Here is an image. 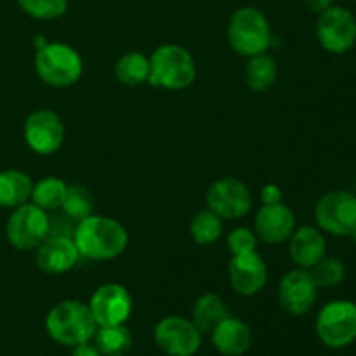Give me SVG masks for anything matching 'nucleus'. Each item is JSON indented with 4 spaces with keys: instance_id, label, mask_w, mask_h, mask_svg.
<instances>
[{
    "instance_id": "16",
    "label": "nucleus",
    "mask_w": 356,
    "mask_h": 356,
    "mask_svg": "<svg viewBox=\"0 0 356 356\" xmlns=\"http://www.w3.org/2000/svg\"><path fill=\"white\" fill-rule=\"evenodd\" d=\"M296 229V214L284 202L263 205L254 219V233L257 238L270 245L284 243Z\"/></svg>"
},
{
    "instance_id": "7",
    "label": "nucleus",
    "mask_w": 356,
    "mask_h": 356,
    "mask_svg": "<svg viewBox=\"0 0 356 356\" xmlns=\"http://www.w3.org/2000/svg\"><path fill=\"white\" fill-rule=\"evenodd\" d=\"M51 218L31 202L13 209L6 225L7 242L16 250H35L49 236Z\"/></svg>"
},
{
    "instance_id": "26",
    "label": "nucleus",
    "mask_w": 356,
    "mask_h": 356,
    "mask_svg": "<svg viewBox=\"0 0 356 356\" xmlns=\"http://www.w3.org/2000/svg\"><path fill=\"white\" fill-rule=\"evenodd\" d=\"M222 235V218L211 209H202L190 222V236L198 245H211Z\"/></svg>"
},
{
    "instance_id": "29",
    "label": "nucleus",
    "mask_w": 356,
    "mask_h": 356,
    "mask_svg": "<svg viewBox=\"0 0 356 356\" xmlns=\"http://www.w3.org/2000/svg\"><path fill=\"white\" fill-rule=\"evenodd\" d=\"M24 14L40 21L58 19L68 10V0H16Z\"/></svg>"
},
{
    "instance_id": "12",
    "label": "nucleus",
    "mask_w": 356,
    "mask_h": 356,
    "mask_svg": "<svg viewBox=\"0 0 356 356\" xmlns=\"http://www.w3.org/2000/svg\"><path fill=\"white\" fill-rule=\"evenodd\" d=\"M205 202L222 219H240L252 209L249 186L235 177H222L209 186Z\"/></svg>"
},
{
    "instance_id": "25",
    "label": "nucleus",
    "mask_w": 356,
    "mask_h": 356,
    "mask_svg": "<svg viewBox=\"0 0 356 356\" xmlns=\"http://www.w3.org/2000/svg\"><path fill=\"white\" fill-rule=\"evenodd\" d=\"M66 190H68V184H66L61 177H42V179L37 181V183L33 184V188H31L30 202L37 205V207L44 209L45 212H54L58 211V209H61Z\"/></svg>"
},
{
    "instance_id": "15",
    "label": "nucleus",
    "mask_w": 356,
    "mask_h": 356,
    "mask_svg": "<svg viewBox=\"0 0 356 356\" xmlns=\"http://www.w3.org/2000/svg\"><path fill=\"white\" fill-rule=\"evenodd\" d=\"M229 284L233 291L240 296H256L264 289L268 282V266L263 256L257 250L247 254L232 256L228 266Z\"/></svg>"
},
{
    "instance_id": "28",
    "label": "nucleus",
    "mask_w": 356,
    "mask_h": 356,
    "mask_svg": "<svg viewBox=\"0 0 356 356\" xmlns=\"http://www.w3.org/2000/svg\"><path fill=\"white\" fill-rule=\"evenodd\" d=\"M309 273L318 289H334L343 284L344 277H346V268L337 257L325 256L309 270Z\"/></svg>"
},
{
    "instance_id": "35",
    "label": "nucleus",
    "mask_w": 356,
    "mask_h": 356,
    "mask_svg": "<svg viewBox=\"0 0 356 356\" xmlns=\"http://www.w3.org/2000/svg\"><path fill=\"white\" fill-rule=\"evenodd\" d=\"M355 197H356V193H355Z\"/></svg>"
},
{
    "instance_id": "30",
    "label": "nucleus",
    "mask_w": 356,
    "mask_h": 356,
    "mask_svg": "<svg viewBox=\"0 0 356 356\" xmlns=\"http://www.w3.org/2000/svg\"><path fill=\"white\" fill-rule=\"evenodd\" d=\"M257 242H259V238L256 236V233L250 228H245V226H238V228L232 229L228 238H226V245H228L232 256L254 252L257 249Z\"/></svg>"
},
{
    "instance_id": "21",
    "label": "nucleus",
    "mask_w": 356,
    "mask_h": 356,
    "mask_svg": "<svg viewBox=\"0 0 356 356\" xmlns=\"http://www.w3.org/2000/svg\"><path fill=\"white\" fill-rule=\"evenodd\" d=\"M228 316V306L222 301V298H219L214 292H207V294L200 296L195 302L193 313H191V320L200 329L202 334L212 332Z\"/></svg>"
},
{
    "instance_id": "31",
    "label": "nucleus",
    "mask_w": 356,
    "mask_h": 356,
    "mask_svg": "<svg viewBox=\"0 0 356 356\" xmlns=\"http://www.w3.org/2000/svg\"><path fill=\"white\" fill-rule=\"evenodd\" d=\"M261 202L263 205H275L282 202V190L277 184L270 183L261 188Z\"/></svg>"
},
{
    "instance_id": "1",
    "label": "nucleus",
    "mask_w": 356,
    "mask_h": 356,
    "mask_svg": "<svg viewBox=\"0 0 356 356\" xmlns=\"http://www.w3.org/2000/svg\"><path fill=\"white\" fill-rule=\"evenodd\" d=\"M73 242L80 257L90 261H111L125 252L129 233L117 219L92 214L76 222Z\"/></svg>"
},
{
    "instance_id": "9",
    "label": "nucleus",
    "mask_w": 356,
    "mask_h": 356,
    "mask_svg": "<svg viewBox=\"0 0 356 356\" xmlns=\"http://www.w3.org/2000/svg\"><path fill=\"white\" fill-rule=\"evenodd\" d=\"M316 38L330 54H344L356 44V17L346 7L332 6L318 14Z\"/></svg>"
},
{
    "instance_id": "33",
    "label": "nucleus",
    "mask_w": 356,
    "mask_h": 356,
    "mask_svg": "<svg viewBox=\"0 0 356 356\" xmlns=\"http://www.w3.org/2000/svg\"><path fill=\"white\" fill-rule=\"evenodd\" d=\"M305 3L308 6L309 10L320 14L323 10H327L329 7L334 6V0H305Z\"/></svg>"
},
{
    "instance_id": "6",
    "label": "nucleus",
    "mask_w": 356,
    "mask_h": 356,
    "mask_svg": "<svg viewBox=\"0 0 356 356\" xmlns=\"http://www.w3.org/2000/svg\"><path fill=\"white\" fill-rule=\"evenodd\" d=\"M315 330L318 339L332 350H343L356 341V305L346 299L330 301L320 309Z\"/></svg>"
},
{
    "instance_id": "11",
    "label": "nucleus",
    "mask_w": 356,
    "mask_h": 356,
    "mask_svg": "<svg viewBox=\"0 0 356 356\" xmlns=\"http://www.w3.org/2000/svg\"><path fill=\"white\" fill-rule=\"evenodd\" d=\"M24 143L33 153L42 156L52 155L65 143L66 129L61 117L52 110H35L24 122Z\"/></svg>"
},
{
    "instance_id": "3",
    "label": "nucleus",
    "mask_w": 356,
    "mask_h": 356,
    "mask_svg": "<svg viewBox=\"0 0 356 356\" xmlns=\"http://www.w3.org/2000/svg\"><path fill=\"white\" fill-rule=\"evenodd\" d=\"M197 79V65L186 47L163 44L149 56V79L153 87L167 90H184Z\"/></svg>"
},
{
    "instance_id": "2",
    "label": "nucleus",
    "mask_w": 356,
    "mask_h": 356,
    "mask_svg": "<svg viewBox=\"0 0 356 356\" xmlns=\"http://www.w3.org/2000/svg\"><path fill=\"white\" fill-rule=\"evenodd\" d=\"M45 330L58 344L75 348L92 341L97 323L89 305L76 299H65L49 309L45 316Z\"/></svg>"
},
{
    "instance_id": "5",
    "label": "nucleus",
    "mask_w": 356,
    "mask_h": 356,
    "mask_svg": "<svg viewBox=\"0 0 356 356\" xmlns=\"http://www.w3.org/2000/svg\"><path fill=\"white\" fill-rule=\"evenodd\" d=\"M35 72L51 87H70L82 76L83 61L80 52L65 42H47L35 52Z\"/></svg>"
},
{
    "instance_id": "24",
    "label": "nucleus",
    "mask_w": 356,
    "mask_h": 356,
    "mask_svg": "<svg viewBox=\"0 0 356 356\" xmlns=\"http://www.w3.org/2000/svg\"><path fill=\"white\" fill-rule=\"evenodd\" d=\"M278 76V65L273 56L257 54L249 58L245 66V83L254 92H264L270 89Z\"/></svg>"
},
{
    "instance_id": "22",
    "label": "nucleus",
    "mask_w": 356,
    "mask_h": 356,
    "mask_svg": "<svg viewBox=\"0 0 356 356\" xmlns=\"http://www.w3.org/2000/svg\"><path fill=\"white\" fill-rule=\"evenodd\" d=\"M92 343L103 356H125L131 351L134 339L125 323L97 327Z\"/></svg>"
},
{
    "instance_id": "13",
    "label": "nucleus",
    "mask_w": 356,
    "mask_h": 356,
    "mask_svg": "<svg viewBox=\"0 0 356 356\" xmlns=\"http://www.w3.org/2000/svg\"><path fill=\"white\" fill-rule=\"evenodd\" d=\"M90 313L96 320L97 327L118 325L125 323L132 315V296L122 284L108 282L99 285L90 296L89 301Z\"/></svg>"
},
{
    "instance_id": "32",
    "label": "nucleus",
    "mask_w": 356,
    "mask_h": 356,
    "mask_svg": "<svg viewBox=\"0 0 356 356\" xmlns=\"http://www.w3.org/2000/svg\"><path fill=\"white\" fill-rule=\"evenodd\" d=\"M72 356H103V355H101V351L97 350L96 344H94L92 341H87V343H82L79 344V346L73 348Z\"/></svg>"
},
{
    "instance_id": "20",
    "label": "nucleus",
    "mask_w": 356,
    "mask_h": 356,
    "mask_svg": "<svg viewBox=\"0 0 356 356\" xmlns=\"http://www.w3.org/2000/svg\"><path fill=\"white\" fill-rule=\"evenodd\" d=\"M31 188H33L31 177L23 170H0V207L13 211L30 202Z\"/></svg>"
},
{
    "instance_id": "27",
    "label": "nucleus",
    "mask_w": 356,
    "mask_h": 356,
    "mask_svg": "<svg viewBox=\"0 0 356 356\" xmlns=\"http://www.w3.org/2000/svg\"><path fill=\"white\" fill-rule=\"evenodd\" d=\"M94 197L90 190L83 184H68L65 200L61 204V212L75 222L92 216Z\"/></svg>"
},
{
    "instance_id": "19",
    "label": "nucleus",
    "mask_w": 356,
    "mask_h": 356,
    "mask_svg": "<svg viewBox=\"0 0 356 356\" xmlns=\"http://www.w3.org/2000/svg\"><path fill=\"white\" fill-rule=\"evenodd\" d=\"M216 351L225 356L245 355L252 346V329L243 320L229 315L211 332Z\"/></svg>"
},
{
    "instance_id": "4",
    "label": "nucleus",
    "mask_w": 356,
    "mask_h": 356,
    "mask_svg": "<svg viewBox=\"0 0 356 356\" xmlns=\"http://www.w3.org/2000/svg\"><path fill=\"white\" fill-rule=\"evenodd\" d=\"M226 37L229 47L243 58L263 54L273 40L270 21L263 10L252 6L240 7L229 16Z\"/></svg>"
},
{
    "instance_id": "14",
    "label": "nucleus",
    "mask_w": 356,
    "mask_h": 356,
    "mask_svg": "<svg viewBox=\"0 0 356 356\" xmlns=\"http://www.w3.org/2000/svg\"><path fill=\"white\" fill-rule=\"evenodd\" d=\"M318 298V285L309 270L296 268L284 275L278 285V301L282 308L294 316H302L315 306Z\"/></svg>"
},
{
    "instance_id": "18",
    "label": "nucleus",
    "mask_w": 356,
    "mask_h": 356,
    "mask_svg": "<svg viewBox=\"0 0 356 356\" xmlns=\"http://www.w3.org/2000/svg\"><path fill=\"white\" fill-rule=\"evenodd\" d=\"M289 242V256L292 263L302 270H312L327 256V240L323 232L315 226H301L294 229Z\"/></svg>"
},
{
    "instance_id": "10",
    "label": "nucleus",
    "mask_w": 356,
    "mask_h": 356,
    "mask_svg": "<svg viewBox=\"0 0 356 356\" xmlns=\"http://www.w3.org/2000/svg\"><path fill=\"white\" fill-rule=\"evenodd\" d=\"M155 344L169 356H195L202 346V332L193 320L170 315L155 327Z\"/></svg>"
},
{
    "instance_id": "23",
    "label": "nucleus",
    "mask_w": 356,
    "mask_h": 356,
    "mask_svg": "<svg viewBox=\"0 0 356 356\" xmlns=\"http://www.w3.org/2000/svg\"><path fill=\"white\" fill-rule=\"evenodd\" d=\"M115 76L124 86H143L149 79V58L139 51L125 52L115 63Z\"/></svg>"
},
{
    "instance_id": "8",
    "label": "nucleus",
    "mask_w": 356,
    "mask_h": 356,
    "mask_svg": "<svg viewBox=\"0 0 356 356\" xmlns=\"http://www.w3.org/2000/svg\"><path fill=\"white\" fill-rule=\"evenodd\" d=\"M316 226L332 236H350L356 226V197L334 190L320 197L315 205Z\"/></svg>"
},
{
    "instance_id": "17",
    "label": "nucleus",
    "mask_w": 356,
    "mask_h": 356,
    "mask_svg": "<svg viewBox=\"0 0 356 356\" xmlns=\"http://www.w3.org/2000/svg\"><path fill=\"white\" fill-rule=\"evenodd\" d=\"M35 250V263L38 270L47 275L66 273L80 261V252L72 236L49 235Z\"/></svg>"
},
{
    "instance_id": "34",
    "label": "nucleus",
    "mask_w": 356,
    "mask_h": 356,
    "mask_svg": "<svg viewBox=\"0 0 356 356\" xmlns=\"http://www.w3.org/2000/svg\"><path fill=\"white\" fill-rule=\"evenodd\" d=\"M351 236H353V240H355V242H356V226H355V229H353V232H351Z\"/></svg>"
}]
</instances>
